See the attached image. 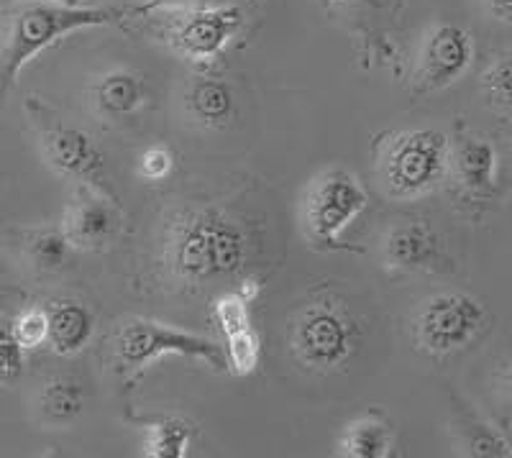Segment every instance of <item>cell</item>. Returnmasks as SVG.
<instances>
[{
    "mask_svg": "<svg viewBox=\"0 0 512 458\" xmlns=\"http://www.w3.org/2000/svg\"><path fill=\"white\" fill-rule=\"evenodd\" d=\"M49 338L54 354L72 356L80 354L95 336V315L93 310L80 300H52L47 305Z\"/></svg>",
    "mask_w": 512,
    "mask_h": 458,
    "instance_id": "obj_16",
    "label": "cell"
},
{
    "mask_svg": "<svg viewBox=\"0 0 512 458\" xmlns=\"http://www.w3.org/2000/svg\"><path fill=\"white\" fill-rule=\"evenodd\" d=\"M249 300L239 295L236 290H226L213 300V318H216L218 328H221L223 338L236 336V333H244L251 325V313H249Z\"/></svg>",
    "mask_w": 512,
    "mask_h": 458,
    "instance_id": "obj_23",
    "label": "cell"
},
{
    "mask_svg": "<svg viewBox=\"0 0 512 458\" xmlns=\"http://www.w3.org/2000/svg\"><path fill=\"white\" fill-rule=\"evenodd\" d=\"M24 111L29 116L31 128L39 139L41 154L49 169L67 177V180L80 182V187L108 192L105 185V157L100 146L95 144L88 131L80 126H70L54 108L36 95H29L24 103Z\"/></svg>",
    "mask_w": 512,
    "mask_h": 458,
    "instance_id": "obj_5",
    "label": "cell"
},
{
    "mask_svg": "<svg viewBox=\"0 0 512 458\" xmlns=\"http://www.w3.org/2000/svg\"><path fill=\"white\" fill-rule=\"evenodd\" d=\"M367 187L344 167L323 169L303 195V228L320 251H364L341 241L351 221L367 208Z\"/></svg>",
    "mask_w": 512,
    "mask_h": 458,
    "instance_id": "obj_7",
    "label": "cell"
},
{
    "mask_svg": "<svg viewBox=\"0 0 512 458\" xmlns=\"http://www.w3.org/2000/svg\"><path fill=\"white\" fill-rule=\"evenodd\" d=\"M167 354L185 356V359L205 361L210 369L226 372L228 361L221 343L210 338L187 333L172 325L157 323L149 318H134L118 328L113 338V359L118 364V372L139 377L146 366L162 359Z\"/></svg>",
    "mask_w": 512,
    "mask_h": 458,
    "instance_id": "obj_6",
    "label": "cell"
},
{
    "mask_svg": "<svg viewBox=\"0 0 512 458\" xmlns=\"http://www.w3.org/2000/svg\"><path fill=\"white\" fill-rule=\"evenodd\" d=\"M85 405V389L72 377H54L41 387L36 407L44 423L67 425L77 418Z\"/></svg>",
    "mask_w": 512,
    "mask_h": 458,
    "instance_id": "obj_19",
    "label": "cell"
},
{
    "mask_svg": "<svg viewBox=\"0 0 512 458\" xmlns=\"http://www.w3.org/2000/svg\"><path fill=\"white\" fill-rule=\"evenodd\" d=\"M484 103L500 116L502 123L512 126V49L497 54L479 77Z\"/></svg>",
    "mask_w": 512,
    "mask_h": 458,
    "instance_id": "obj_22",
    "label": "cell"
},
{
    "mask_svg": "<svg viewBox=\"0 0 512 458\" xmlns=\"http://www.w3.org/2000/svg\"><path fill=\"white\" fill-rule=\"evenodd\" d=\"M377 177L395 200H415L448 177L451 141L436 128L390 131L377 139Z\"/></svg>",
    "mask_w": 512,
    "mask_h": 458,
    "instance_id": "obj_4",
    "label": "cell"
},
{
    "mask_svg": "<svg viewBox=\"0 0 512 458\" xmlns=\"http://www.w3.org/2000/svg\"><path fill=\"white\" fill-rule=\"evenodd\" d=\"M62 231L75 249L103 251L121 231V210L108 192L80 187L77 198L64 210Z\"/></svg>",
    "mask_w": 512,
    "mask_h": 458,
    "instance_id": "obj_12",
    "label": "cell"
},
{
    "mask_svg": "<svg viewBox=\"0 0 512 458\" xmlns=\"http://www.w3.org/2000/svg\"><path fill=\"white\" fill-rule=\"evenodd\" d=\"M52 3H59V6H72V8H75L77 3H80V0H52Z\"/></svg>",
    "mask_w": 512,
    "mask_h": 458,
    "instance_id": "obj_31",
    "label": "cell"
},
{
    "mask_svg": "<svg viewBox=\"0 0 512 458\" xmlns=\"http://www.w3.org/2000/svg\"><path fill=\"white\" fill-rule=\"evenodd\" d=\"M454 412H451V438L461 456L472 458H510L512 446L505 435L492 423L474 412L472 407L451 395Z\"/></svg>",
    "mask_w": 512,
    "mask_h": 458,
    "instance_id": "obj_15",
    "label": "cell"
},
{
    "mask_svg": "<svg viewBox=\"0 0 512 458\" xmlns=\"http://www.w3.org/2000/svg\"><path fill=\"white\" fill-rule=\"evenodd\" d=\"M382 264L395 274H441L454 269L446 244L428 221H405L387 231Z\"/></svg>",
    "mask_w": 512,
    "mask_h": 458,
    "instance_id": "obj_11",
    "label": "cell"
},
{
    "mask_svg": "<svg viewBox=\"0 0 512 458\" xmlns=\"http://www.w3.org/2000/svg\"><path fill=\"white\" fill-rule=\"evenodd\" d=\"M359 346V323L333 292H315L290 318V351L315 374L341 372Z\"/></svg>",
    "mask_w": 512,
    "mask_h": 458,
    "instance_id": "obj_3",
    "label": "cell"
},
{
    "mask_svg": "<svg viewBox=\"0 0 512 458\" xmlns=\"http://www.w3.org/2000/svg\"><path fill=\"white\" fill-rule=\"evenodd\" d=\"M392 441L395 435H392L390 423L379 412H369L364 418L346 425L338 438V453L346 458H384L390 456Z\"/></svg>",
    "mask_w": 512,
    "mask_h": 458,
    "instance_id": "obj_18",
    "label": "cell"
},
{
    "mask_svg": "<svg viewBox=\"0 0 512 458\" xmlns=\"http://www.w3.org/2000/svg\"><path fill=\"white\" fill-rule=\"evenodd\" d=\"M185 108L203 128H226L236 118V95L221 77L198 75L185 90Z\"/></svg>",
    "mask_w": 512,
    "mask_h": 458,
    "instance_id": "obj_17",
    "label": "cell"
},
{
    "mask_svg": "<svg viewBox=\"0 0 512 458\" xmlns=\"http://www.w3.org/2000/svg\"><path fill=\"white\" fill-rule=\"evenodd\" d=\"M487 325V308L466 292H441L420 305L413 333L420 351L428 356L459 354Z\"/></svg>",
    "mask_w": 512,
    "mask_h": 458,
    "instance_id": "obj_9",
    "label": "cell"
},
{
    "mask_svg": "<svg viewBox=\"0 0 512 458\" xmlns=\"http://www.w3.org/2000/svg\"><path fill=\"white\" fill-rule=\"evenodd\" d=\"M448 174L466 203H484L497 190V149L484 136L461 131L448 149Z\"/></svg>",
    "mask_w": 512,
    "mask_h": 458,
    "instance_id": "obj_13",
    "label": "cell"
},
{
    "mask_svg": "<svg viewBox=\"0 0 512 458\" xmlns=\"http://www.w3.org/2000/svg\"><path fill=\"white\" fill-rule=\"evenodd\" d=\"M162 44L190 62L208 64L223 54L244 26L239 6H198L154 11L144 16Z\"/></svg>",
    "mask_w": 512,
    "mask_h": 458,
    "instance_id": "obj_8",
    "label": "cell"
},
{
    "mask_svg": "<svg viewBox=\"0 0 512 458\" xmlns=\"http://www.w3.org/2000/svg\"><path fill=\"white\" fill-rule=\"evenodd\" d=\"M75 246L59 228H34L24 236V256L39 274H57L67 267Z\"/></svg>",
    "mask_w": 512,
    "mask_h": 458,
    "instance_id": "obj_20",
    "label": "cell"
},
{
    "mask_svg": "<svg viewBox=\"0 0 512 458\" xmlns=\"http://www.w3.org/2000/svg\"><path fill=\"white\" fill-rule=\"evenodd\" d=\"M192 430L190 423L182 418H154L144 423V456L149 458H185L190 446Z\"/></svg>",
    "mask_w": 512,
    "mask_h": 458,
    "instance_id": "obj_21",
    "label": "cell"
},
{
    "mask_svg": "<svg viewBox=\"0 0 512 458\" xmlns=\"http://www.w3.org/2000/svg\"><path fill=\"white\" fill-rule=\"evenodd\" d=\"M24 369V348L16 341L11 320L0 318V382L16 379Z\"/></svg>",
    "mask_w": 512,
    "mask_h": 458,
    "instance_id": "obj_26",
    "label": "cell"
},
{
    "mask_svg": "<svg viewBox=\"0 0 512 458\" xmlns=\"http://www.w3.org/2000/svg\"><path fill=\"white\" fill-rule=\"evenodd\" d=\"M11 328L24 351L44 346L49 338L47 308H26L24 313L16 315V320H11Z\"/></svg>",
    "mask_w": 512,
    "mask_h": 458,
    "instance_id": "obj_25",
    "label": "cell"
},
{
    "mask_svg": "<svg viewBox=\"0 0 512 458\" xmlns=\"http://www.w3.org/2000/svg\"><path fill=\"white\" fill-rule=\"evenodd\" d=\"M223 351H226L228 369L239 377H246L259 366V359H262V343H259V336H256L254 328L244 333H236V336H228L226 343H223Z\"/></svg>",
    "mask_w": 512,
    "mask_h": 458,
    "instance_id": "obj_24",
    "label": "cell"
},
{
    "mask_svg": "<svg viewBox=\"0 0 512 458\" xmlns=\"http://www.w3.org/2000/svg\"><path fill=\"white\" fill-rule=\"evenodd\" d=\"M487 8L497 21L512 24V0H487Z\"/></svg>",
    "mask_w": 512,
    "mask_h": 458,
    "instance_id": "obj_30",
    "label": "cell"
},
{
    "mask_svg": "<svg viewBox=\"0 0 512 458\" xmlns=\"http://www.w3.org/2000/svg\"><path fill=\"white\" fill-rule=\"evenodd\" d=\"M474 62V39L456 24H436L423 36L413 75V93L431 95L446 90L466 75Z\"/></svg>",
    "mask_w": 512,
    "mask_h": 458,
    "instance_id": "obj_10",
    "label": "cell"
},
{
    "mask_svg": "<svg viewBox=\"0 0 512 458\" xmlns=\"http://www.w3.org/2000/svg\"><path fill=\"white\" fill-rule=\"evenodd\" d=\"M210 0H141L139 6L131 8V16L144 18L154 11H175V8H198L208 6Z\"/></svg>",
    "mask_w": 512,
    "mask_h": 458,
    "instance_id": "obj_29",
    "label": "cell"
},
{
    "mask_svg": "<svg viewBox=\"0 0 512 458\" xmlns=\"http://www.w3.org/2000/svg\"><path fill=\"white\" fill-rule=\"evenodd\" d=\"M251 244L236 215L216 205L177 210L167 221L162 267L180 285L210 287L246 277Z\"/></svg>",
    "mask_w": 512,
    "mask_h": 458,
    "instance_id": "obj_1",
    "label": "cell"
},
{
    "mask_svg": "<svg viewBox=\"0 0 512 458\" xmlns=\"http://www.w3.org/2000/svg\"><path fill=\"white\" fill-rule=\"evenodd\" d=\"M495 395L502 410V425L512 423V356L497 369L495 374Z\"/></svg>",
    "mask_w": 512,
    "mask_h": 458,
    "instance_id": "obj_28",
    "label": "cell"
},
{
    "mask_svg": "<svg viewBox=\"0 0 512 458\" xmlns=\"http://www.w3.org/2000/svg\"><path fill=\"white\" fill-rule=\"evenodd\" d=\"M175 167V157L167 146H149L139 157V174L149 182L164 180Z\"/></svg>",
    "mask_w": 512,
    "mask_h": 458,
    "instance_id": "obj_27",
    "label": "cell"
},
{
    "mask_svg": "<svg viewBox=\"0 0 512 458\" xmlns=\"http://www.w3.org/2000/svg\"><path fill=\"white\" fill-rule=\"evenodd\" d=\"M118 16L121 11L105 8H72L52 0H13L0 11V98H6L16 85L18 72L54 41L90 26L111 24Z\"/></svg>",
    "mask_w": 512,
    "mask_h": 458,
    "instance_id": "obj_2",
    "label": "cell"
},
{
    "mask_svg": "<svg viewBox=\"0 0 512 458\" xmlns=\"http://www.w3.org/2000/svg\"><path fill=\"white\" fill-rule=\"evenodd\" d=\"M146 103V80L144 75L126 67L105 72L90 85V105L100 118L121 121L134 118Z\"/></svg>",
    "mask_w": 512,
    "mask_h": 458,
    "instance_id": "obj_14",
    "label": "cell"
}]
</instances>
